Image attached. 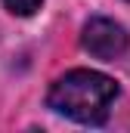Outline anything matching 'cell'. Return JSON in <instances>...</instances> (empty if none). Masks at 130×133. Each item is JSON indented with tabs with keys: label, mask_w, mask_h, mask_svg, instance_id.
<instances>
[{
	"label": "cell",
	"mask_w": 130,
	"mask_h": 133,
	"mask_svg": "<svg viewBox=\"0 0 130 133\" xmlns=\"http://www.w3.org/2000/svg\"><path fill=\"white\" fill-rule=\"evenodd\" d=\"M6 6H9V12H16V16H31L40 9V3L43 0H3Z\"/></svg>",
	"instance_id": "3"
},
{
	"label": "cell",
	"mask_w": 130,
	"mask_h": 133,
	"mask_svg": "<svg viewBox=\"0 0 130 133\" xmlns=\"http://www.w3.org/2000/svg\"><path fill=\"white\" fill-rule=\"evenodd\" d=\"M118 99V84L99 71H87V68H77V71H68L62 74L53 87H50V96L47 105L53 111H59L71 121H81V124H102L112 111V102Z\"/></svg>",
	"instance_id": "1"
},
{
	"label": "cell",
	"mask_w": 130,
	"mask_h": 133,
	"mask_svg": "<svg viewBox=\"0 0 130 133\" xmlns=\"http://www.w3.org/2000/svg\"><path fill=\"white\" fill-rule=\"evenodd\" d=\"M84 50L102 62H115L127 53V31L112 19H90L84 25Z\"/></svg>",
	"instance_id": "2"
}]
</instances>
